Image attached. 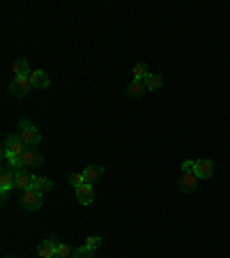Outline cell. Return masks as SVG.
<instances>
[{"instance_id":"1","label":"cell","mask_w":230,"mask_h":258,"mask_svg":"<svg viewBox=\"0 0 230 258\" xmlns=\"http://www.w3.org/2000/svg\"><path fill=\"white\" fill-rule=\"evenodd\" d=\"M178 187H180V192H184V194L198 189V175L193 173V161L191 159H184L182 161V175H180Z\"/></svg>"},{"instance_id":"2","label":"cell","mask_w":230,"mask_h":258,"mask_svg":"<svg viewBox=\"0 0 230 258\" xmlns=\"http://www.w3.org/2000/svg\"><path fill=\"white\" fill-rule=\"evenodd\" d=\"M19 134H21V139L26 141L28 148H37L42 143V134L37 132V127H33L28 120H21L19 122Z\"/></svg>"},{"instance_id":"3","label":"cell","mask_w":230,"mask_h":258,"mask_svg":"<svg viewBox=\"0 0 230 258\" xmlns=\"http://www.w3.org/2000/svg\"><path fill=\"white\" fill-rule=\"evenodd\" d=\"M26 141L21 139V134H7V139H5V150L2 153H9L14 155V157H21V155L26 153Z\"/></svg>"},{"instance_id":"4","label":"cell","mask_w":230,"mask_h":258,"mask_svg":"<svg viewBox=\"0 0 230 258\" xmlns=\"http://www.w3.org/2000/svg\"><path fill=\"white\" fill-rule=\"evenodd\" d=\"M30 90H33L30 76H14V81L9 83V93H12L14 97H26Z\"/></svg>"},{"instance_id":"5","label":"cell","mask_w":230,"mask_h":258,"mask_svg":"<svg viewBox=\"0 0 230 258\" xmlns=\"http://www.w3.org/2000/svg\"><path fill=\"white\" fill-rule=\"evenodd\" d=\"M12 187H16V173L9 166H2V173H0V194H2V201H5L7 192Z\"/></svg>"},{"instance_id":"6","label":"cell","mask_w":230,"mask_h":258,"mask_svg":"<svg viewBox=\"0 0 230 258\" xmlns=\"http://www.w3.org/2000/svg\"><path fill=\"white\" fill-rule=\"evenodd\" d=\"M193 173L198 175V180H207L214 175V161H210V159H198V161H193Z\"/></svg>"},{"instance_id":"7","label":"cell","mask_w":230,"mask_h":258,"mask_svg":"<svg viewBox=\"0 0 230 258\" xmlns=\"http://www.w3.org/2000/svg\"><path fill=\"white\" fill-rule=\"evenodd\" d=\"M21 203H23L26 210H40L42 207V192H37V189H28V192H23Z\"/></svg>"},{"instance_id":"8","label":"cell","mask_w":230,"mask_h":258,"mask_svg":"<svg viewBox=\"0 0 230 258\" xmlns=\"http://www.w3.org/2000/svg\"><path fill=\"white\" fill-rule=\"evenodd\" d=\"M21 164H23V168H37V166H42V155L35 150V148H26V153L21 155Z\"/></svg>"},{"instance_id":"9","label":"cell","mask_w":230,"mask_h":258,"mask_svg":"<svg viewBox=\"0 0 230 258\" xmlns=\"http://www.w3.org/2000/svg\"><path fill=\"white\" fill-rule=\"evenodd\" d=\"M58 245H60V242H58L55 238L44 240V242L40 245V249H37V252H40L42 258H55V254H58Z\"/></svg>"},{"instance_id":"10","label":"cell","mask_w":230,"mask_h":258,"mask_svg":"<svg viewBox=\"0 0 230 258\" xmlns=\"http://www.w3.org/2000/svg\"><path fill=\"white\" fill-rule=\"evenodd\" d=\"M35 178H37V175H33L30 171H21V173H16V189H23V192L33 189Z\"/></svg>"},{"instance_id":"11","label":"cell","mask_w":230,"mask_h":258,"mask_svg":"<svg viewBox=\"0 0 230 258\" xmlns=\"http://www.w3.org/2000/svg\"><path fill=\"white\" fill-rule=\"evenodd\" d=\"M76 199H79L81 206H90L92 201H94V189H92V185H81L79 189H76Z\"/></svg>"},{"instance_id":"12","label":"cell","mask_w":230,"mask_h":258,"mask_svg":"<svg viewBox=\"0 0 230 258\" xmlns=\"http://www.w3.org/2000/svg\"><path fill=\"white\" fill-rule=\"evenodd\" d=\"M83 175H86L88 185H94V182H99V180L104 178V166H97V164L88 166L86 171H83Z\"/></svg>"},{"instance_id":"13","label":"cell","mask_w":230,"mask_h":258,"mask_svg":"<svg viewBox=\"0 0 230 258\" xmlns=\"http://www.w3.org/2000/svg\"><path fill=\"white\" fill-rule=\"evenodd\" d=\"M30 83H33V88H48L51 86V79H48V74L44 69H35L30 74Z\"/></svg>"},{"instance_id":"14","label":"cell","mask_w":230,"mask_h":258,"mask_svg":"<svg viewBox=\"0 0 230 258\" xmlns=\"http://www.w3.org/2000/svg\"><path fill=\"white\" fill-rule=\"evenodd\" d=\"M127 93H129V97H134V100H138V97H143V93H147V86H145V81H138L134 79L129 86H127Z\"/></svg>"},{"instance_id":"15","label":"cell","mask_w":230,"mask_h":258,"mask_svg":"<svg viewBox=\"0 0 230 258\" xmlns=\"http://www.w3.org/2000/svg\"><path fill=\"white\" fill-rule=\"evenodd\" d=\"M12 72L14 76H30V65H28V60L26 58H19V60H14L12 62Z\"/></svg>"},{"instance_id":"16","label":"cell","mask_w":230,"mask_h":258,"mask_svg":"<svg viewBox=\"0 0 230 258\" xmlns=\"http://www.w3.org/2000/svg\"><path fill=\"white\" fill-rule=\"evenodd\" d=\"M53 187V182L48 178H44V175H37V178H35V185H33V189H37V192H48V189H51Z\"/></svg>"},{"instance_id":"17","label":"cell","mask_w":230,"mask_h":258,"mask_svg":"<svg viewBox=\"0 0 230 258\" xmlns=\"http://www.w3.org/2000/svg\"><path fill=\"white\" fill-rule=\"evenodd\" d=\"M145 86H147V90H159V88L164 86V79H161V76H159V74H150V76H147V79H145Z\"/></svg>"},{"instance_id":"18","label":"cell","mask_w":230,"mask_h":258,"mask_svg":"<svg viewBox=\"0 0 230 258\" xmlns=\"http://www.w3.org/2000/svg\"><path fill=\"white\" fill-rule=\"evenodd\" d=\"M147 76H150V72H147V65H145V62H136V65H134V79L145 81Z\"/></svg>"},{"instance_id":"19","label":"cell","mask_w":230,"mask_h":258,"mask_svg":"<svg viewBox=\"0 0 230 258\" xmlns=\"http://www.w3.org/2000/svg\"><path fill=\"white\" fill-rule=\"evenodd\" d=\"M74 258H94V252H92L90 247H79V249H74Z\"/></svg>"},{"instance_id":"20","label":"cell","mask_w":230,"mask_h":258,"mask_svg":"<svg viewBox=\"0 0 230 258\" xmlns=\"http://www.w3.org/2000/svg\"><path fill=\"white\" fill-rule=\"evenodd\" d=\"M69 182L74 185V189H79L81 185H86V175H83V173H72V175H69Z\"/></svg>"},{"instance_id":"21","label":"cell","mask_w":230,"mask_h":258,"mask_svg":"<svg viewBox=\"0 0 230 258\" xmlns=\"http://www.w3.org/2000/svg\"><path fill=\"white\" fill-rule=\"evenodd\" d=\"M55 258H74V249H69L67 245H58V254Z\"/></svg>"},{"instance_id":"22","label":"cell","mask_w":230,"mask_h":258,"mask_svg":"<svg viewBox=\"0 0 230 258\" xmlns=\"http://www.w3.org/2000/svg\"><path fill=\"white\" fill-rule=\"evenodd\" d=\"M99 245H101V238H99V235H90V238L86 240V247H90L92 252H94Z\"/></svg>"}]
</instances>
